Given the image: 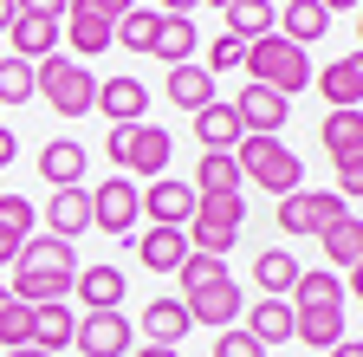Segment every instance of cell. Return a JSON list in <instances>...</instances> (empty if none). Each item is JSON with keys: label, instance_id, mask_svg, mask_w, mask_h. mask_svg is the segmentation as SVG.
Instances as JSON below:
<instances>
[{"label": "cell", "instance_id": "53", "mask_svg": "<svg viewBox=\"0 0 363 357\" xmlns=\"http://www.w3.org/2000/svg\"><path fill=\"white\" fill-rule=\"evenodd\" d=\"M7 299H13V292H7V286H0V305H7Z\"/></svg>", "mask_w": 363, "mask_h": 357}, {"label": "cell", "instance_id": "21", "mask_svg": "<svg viewBox=\"0 0 363 357\" xmlns=\"http://www.w3.org/2000/svg\"><path fill=\"white\" fill-rule=\"evenodd\" d=\"M162 92H169V104H182V111H201V104H214V78L189 59V65H169V84H162Z\"/></svg>", "mask_w": 363, "mask_h": 357}, {"label": "cell", "instance_id": "12", "mask_svg": "<svg viewBox=\"0 0 363 357\" xmlns=\"http://www.w3.org/2000/svg\"><path fill=\"white\" fill-rule=\"evenodd\" d=\"M325 26H331V13L318 7V0H286V7H279V20H272V33H279V39H292L298 53H305V46H318V39H325Z\"/></svg>", "mask_w": 363, "mask_h": 357}, {"label": "cell", "instance_id": "32", "mask_svg": "<svg viewBox=\"0 0 363 357\" xmlns=\"http://www.w3.org/2000/svg\"><path fill=\"white\" fill-rule=\"evenodd\" d=\"M195 46H201V39H195V20H162L150 53H156L162 65H189V59H195Z\"/></svg>", "mask_w": 363, "mask_h": 357}, {"label": "cell", "instance_id": "37", "mask_svg": "<svg viewBox=\"0 0 363 357\" xmlns=\"http://www.w3.org/2000/svg\"><path fill=\"white\" fill-rule=\"evenodd\" d=\"M175 280H182V299H189L195 286H208V280H227V260H214V253H189L175 266Z\"/></svg>", "mask_w": 363, "mask_h": 357}, {"label": "cell", "instance_id": "27", "mask_svg": "<svg viewBox=\"0 0 363 357\" xmlns=\"http://www.w3.org/2000/svg\"><path fill=\"white\" fill-rule=\"evenodd\" d=\"M247 338H253V344H286V338H292V305H286V299L247 305Z\"/></svg>", "mask_w": 363, "mask_h": 357}, {"label": "cell", "instance_id": "7", "mask_svg": "<svg viewBox=\"0 0 363 357\" xmlns=\"http://www.w3.org/2000/svg\"><path fill=\"white\" fill-rule=\"evenodd\" d=\"M130 344H136V325L123 319V305L84 312V319L72 325V351H84V357H130Z\"/></svg>", "mask_w": 363, "mask_h": 357}, {"label": "cell", "instance_id": "46", "mask_svg": "<svg viewBox=\"0 0 363 357\" xmlns=\"http://www.w3.org/2000/svg\"><path fill=\"white\" fill-rule=\"evenodd\" d=\"M195 7H201V0H162V20H189Z\"/></svg>", "mask_w": 363, "mask_h": 357}, {"label": "cell", "instance_id": "47", "mask_svg": "<svg viewBox=\"0 0 363 357\" xmlns=\"http://www.w3.org/2000/svg\"><path fill=\"white\" fill-rule=\"evenodd\" d=\"M13 260H20V241H13V234H0V266H13Z\"/></svg>", "mask_w": 363, "mask_h": 357}, {"label": "cell", "instance_id": "30", "mask_svg": "<svg viewBox=\"0 0 363 357\" xmlns=\"http://www.w3.org/2000/svg\"><path fill=\"white\" fill-rule=\"evenodd\" d=\"M156 26H162L156 7H130L123 20H111V46H123V53H150V46H156Z\"/></svg>", "mask_w": 363, "mask_h": 357}, {"label": "cell", "instance_id": "1", "mask_svg": "<svg viewBox=\"0 0 363 357\" xmlns=\"http://www.w3.org/2000/svg\"><path fill=\"white\" fill-rule=\"evenodd\" d=\"M72 273H78V253L72 241L59 234H39V241H20V260H13V299L20 305H59L72 292Z\"/></svg>", "mask_w": 363, "mask_h": 357}, {"label": "cell", "instance_id": "42", "mask_svg": "<svg viewBox=\"0 0 363 357\" xmlns=\"http://www.w3.org/2000/svg\"><path fill=\"white\" fill-rule=\"evenodd\" d=\"M337 163V195H350V208H357V195H363V156H331Z\"/></svg>", "mask_w": 363, "mask_h": 357}, {"label": "cell", "instance_id": "17", "mask_svg": "<svg viewBox=\"0 0 363 357\" xmlns=\"http://www.w3.org/2000/svg\"><path fill=\"white\" fill-rule=\"evenodd\" d=\"M7 39H13V59H52L59 53V20H39V13H20L13 26H7Z\"/></svg>", "mask_w": 363, "mask_h": 357}, {"label": "cell", "instance_id": "35", "mask_svg": "<svg viewBox=\"0 0 363 357\" xmlns=\"http://www.w3.org/2000/svg\"><path fill=\"white\" fill-rule=\"evenodd\" d=\"M325 150L331 156H363V111H331L325 117Z\"/></svg>", "mask_w": 363, "mask_h": 357}, {"label": "cell", "instance_id": "23", "mask_svg": "<svg viewBox=\"0 0 363 357\" xmlns=\"http://www.w3.org/2000/svg\"><path fill=\"white\" fill-rule=\"evenodd\" d=\"M195 137H201V150H234V143H240V117H234V104H227V98L201 104V111H195Z\"/></svg>", "mask_w": 363, "mask_h": 357}, {"label": "cell", "instance_id": "26", "mask_svg": "<svg viewBox=\"0 0 363 357\" xmlns=\"http://www.w3.org/2000/svg\"><path fill=\"white\" fill-rule=\"evenodd\" d=\"M195 195H240V169H234V150H208L195 163Z\"/></svg>", "mask_w": 363, "mask_h": 357}, {"label": "cell", "instance_id": "11", "mask_svg": "<svg viewBox=\"0 0 363 357\" xmlns=\"http://www.w3.org/2000/svg\"><path fill=\"white\" fill-rule=\"evenodd\" d=\"M234 117H240V137H279L292 104L279 92H266V84H247V92L234 98Z\"/></svg>", "mask_w": 363, "mask_h": 357}, {"label": "cell", "instance_id": "4", "mask_svg": "<svg viewBox=\"0 0 363 357\" xmlns=\"http://www.w3.org/2000/svg\"><path fill=\"white\" fill-rule=\"evenodd\" d=\"M33 98H45L59 117H84L91 98H98V78H91V65L52 53V59H39V65H33Z\"/></svg>", "mask_w": 363, "mask_h": 357}, {"label": "cell", "instance_id": "6", "mask_svg": "<svg viewBox=\"0 0 363 357\" xmlns=\"http://www.w3.org/2000/svg\"><path fill=\"white\" fill-rule=\"evenodd\" d=\"M344 214H357L344 195H331V189H292V195H279V228L286 234H325L331 221H344Z\"/></svg>", "mask_w": 363, "mask_h": 357}, {"label": "cell", "instance_id": "22", "mask_svg": "<svg viewBox=\"0 0 363 357\" xmlns=\"http://www.w3.org/2000/svg\"><path fill=\"white\" fill-rule=\"evenodd\" d=\"M65 46L84 53V59H91V53H111V20H98L84 0H72V13H65Z\"/></svg>", "mask_w": 363, "mask_h": 357}, {"label": "cell", "instance_id": "13", "mask_svg": "<svg viewBox=\"0 0 363 357\" xmlns=\"http://www.w3.org/2000/svg\"><path fill=\"white\" fill-rule=\"evenodd\" d=\"M143 104L150 92L136 78H98V98H91V111H104L111 123H143Z\"/></svg>", "mask_w": 363, "mask_h": 357}, {"label": "cell", "instance_id": "43", "mask_svg": "<svg viewBox=\"0 0 363 357\" xmlns=\"http://www.w3.org/2000/svg\"><path fill=\"white\" fill-rule=\"evenodd\" d=\"M20 13H39V20H65L72 0H20Z\"/></svg>", "mask_w": 363, "mask_h": 357}, {"label": "cell", "instance_id": "15", "mask_svg": "<svg viewBox=\"0 0 363 357\" xmlns=\"http://www.w3.org/2000/svg\"><path fill=\"white\" fill-rule=\"evenodd\" d=\"M318 92L331 98V111H357V98H363V59L357 53L331 59L325 72H318Z\"/></svg>", "mask_w": 363, "mask_h": 357}, {"label": "cell", "instance_id": "18", "mask_svg": "<svg viewBox=\"0 0 363 357\" xmlns=\"http://www.w3.org/2000/svg\"><path fill=\"white\" fill-rule=\"evenodd\" d=\"M84 228H91V195H84V189H52V202H45V234L72 241V234H84Z\"/></svg>", "mask_w": 363, "mask_h": 357}, {"label": "cell", "instance_id": "41", "mask_svg": "<svg viewBox=\"0 0 363 357\" xmlns=\"http://www.w3.org/2000/svg\"><path fill=\"white\" fill-rule=\"evenodd\" d=\"M214 357H266V344H253L240 325H227V331L214 338Z\"/></svg>", "mask_w": 363, "mask_h": 357}, {"label": "cell", "instance_id": "20", "mask_svg": "<svg viewBox=\"0 0 363 357\" xmlns=\"http://www.w3.org/2000/svg\"><path fill=\"white\" fill-rule=\"evenodd\" d=\"M189 331H195V325H189V312H182V299H150V305H143V338H150V344H169V351H175Z\"/></svg>", "mask_w": 363, "mask_h": 357}, {"label": "cell", "instance_id": "44", "mask_svg": "<svg viewBox=\"0 0 363 357\" xmlns=\"http://www.w3.org/2000/svg\"><path fill=\"white\" fill-rule=\"evenodd\" d=\"M84 7H91V13H98V20H123V13L136 7V0H84Z\"/></svg>", "mask_w": 363, "mask_h": 357}, {"label": "cell", "instance_id": "48", "mask_svg": "<svg viewBox=\"0 0 363 357\" xmlns=\"http://www.w3.org/2000/svg\"><path fill=\"white\" fill-rule=\"evenodd\" d=\"M331 357H363V344H357V338H337V344H331Z\"/></svg>", "mask_w": 363, "mask_h": 357}, {"label": "cell", "instance_id": "3", "mask_svg": "<svg viewBox=\"0 0 363 357\" xmlns=\"http://www.w3.org/2000/svg\"><path fill=\"white\" fill-rule=\"evenodd\" d=\"M104 150H111V163H117V175H156L169 169V156H175V143H169V130L162 123H111V137H104Z\"/></svg>", "mask_w": 363, "mask_h": 357}, {"label": "cell", "instance_id": "34", "mask_svg": "<svg viewBox=\"0 0 363 357\" xmlns=\"http://www.w3.org/2000/svg\"><path fill=\"white\" fill-rule=\"evenodd\" d=\"M201 228H227V234H240V221H247V202L240 195H195V214Z\"/></svg>", "mask_w": 363, "mask_h": 357}, {"label": "cell", "instance_id": "5", "mask_svg": "<svg viewBox=\"0 0 363 357\" xmlns=\"http://www.w3.org/2000/svg\"><path fill=\"white\" fill-rule=\"evenodd\" d=\"M234 169L247 182H259L266 195H292L298 189V150L286 137H240L234 143Z\"/></svg>", "mask_w": 363, "mask_h": 357}, {"label": "cell", "instance_id": "54", "mask_svg": "<svg viewBox=\"0 0 363 357\" xmlns=\"http://www.w3.org/2000/svg\"><path fill=\"white\" fill-rule=\"evenodd\" d=\"M214 7H227V0H214Z\"/></svg>", "mask_w": 363, "mask_h": 357}, {"label": "cell", "instance_id": "39", "mask_svg": "<svg viewBox=\"0 0 363 357\" xmlns=\"http://www.w3.org/2000/svg\"><path fill=\"white\" fill-rule=\"evenodd\" d=\"M0 344H33V305H20V299H7L0 305Z\"/></svg>", "mask_w": 363, "mask_h": 357}, {"label": "cell", "instance_id": "33", "mask_svg": "<svg viewBox=\"0 0 363 357\" xmlns=\"http://www.w3.org/2000/svg\"><path fill=\"white\" fill-rule=\"evenodd\" d=\"M292 280H298V260H292V253H253V286H259L266 299L292 292Z\"/></svg>", "mask_w": 363, "mask_h": 357}, {"label": "cell", "instance_id": "16", "mask_svg": "<svg viewBox=\"0 0 363 357\" xmlns=\"http://www.w3.org/2000/svg\"><path fill=\"white\" fill-rule=\"evenodd\" d=\"M292 338L311 344V351H331L344 338V305H305V312H292Z\"/></svg>", "mask_w": 363, "mask_h": 357}, {"label": "cell", "instance_id": "28", "mask_svg": "<svg viewBox=\"0 0 363 357\" xmlns=\"http://www.w3.org/2000/svg\"><path fill=\"white\" fill-rule=\"evenodd\" d=\"M72 325H78V319H72L65 299H59V305H33V344H39V351H52V357L72 351Z\"/></svg>", "mask_w": 363, "mask_h": 357}, {"label": "cell", "instance_id": "25", "mask_svg": "<svg viewBox=\"0 0 363 357\" xmlns=\"http://www.w3.org/2000/svg\"><path fill=\"white\" fill-rule=\"evenodd\" d=\"M272 20H279V7H272V0H227V33H234L240 46L266 39V33H272Z\"/></svg>", "mask_w": 363, "mask_h": 357}, {"label": "cell", "instance_id": "36", "mask_svg": "<svg viewBox=\"0 0 363 357\" xmlns=\"http://www.w3.org/2000/svg\"><path fill=\"white\" fill-rule=\"evenodd\" d=\"M39 228V208L26 195H0V234H13V241H33Z\"/></svg>", "mask_w": 363, "mask_h": 357}, {"label": "cell", "instance_id": "45", "mask_svg": "<svg viewBox=\"0 0 363 357\" xmlns=\"http://www.w3.org/2000/svg\"><path fill=\"white\" fill-rule=\"evenodd\" d=\"M13 156H20V137H13V130H7V123H0V169H7Z\"/></svg>", "mask_w": 363, "mask_h": 357}, {"label": "cell", "instance_id": "19", "mask_svg": "<svg viewBox=\"0 0 363 357\" xmlns=\"http://www.w3.org/2000/svg\"><path fill=\"white\" fill-rule=\"evenodd\" d=\"M84 163H91V156H84L72 137H59V143L39 150V175H45L52 189H78V182H84Z\"/></svg>", "mask_w": 363, "mask_h": 357}, {"label": "cell", "instance_id": "50", "mask_svg": "<svg viewBox=\"0 0 363 357\" xmlns=\"http://www.w3.org/2000/svg\"><path fill=\"white\" fill-rule=\"evenodd\" d=\"M325 13H357V0H318Z\"/></svg>", "mask_w": 363, "mask_h": 357}, {"label": "cell", "instance_id": "9", "mask_svg": "<svg viewBox=\"0 0 363 357\" xmlns=\"http://www.w3.org/2000/svg\"><path fill=\"white\" fill-rule=\"evenodd\" d=\"M182 312H189V325H214V331H227V325L247 312V299H240L234 280H208V286H195L189 299H182Z\"/></svg>", "mask_w": 363, "mask_h": 357}, {"label": "cell", "instance_id": "38", "mask_svg": "<svg viewBox=\"0 0 363 357\" xmlns=\"http://www.w3.org/2000/svg\"><path fill=\"white\" fill-rule=\"evenodd\" d=\"M33 98V65L26 59H0V104H26Z\"/></svg>", "mask_w": 363, "mask_h": 357}, {"label": "cell", "instance_id": "31", "mask_svg": "<svg viewBox=\"0 0 363 357\" xmlns=\"http://www.w3.org/2000/svg\"><path fill=\"white\" fill-rule=\"evenodd\" d=\"M305 305H344V273H331V266L298 273L292 280V312H305Z\"/></svg>", "mask_w": 363, "mask_h": 357}, {"label": "cell", "instance_id": "29", "mask_svg": "<svg viewBox=\"0 0 363 357\" xmlns=\"http://www.w3.org/2000/svg\"><path fill=\"white\" fill-rule=\"evenodd\" d=\"M136 253H143V266H150V273H175V266L189 260V234H182V228H150Z\"/></svg>", "mask_w": 363, "mask_h": 357}, {"label": "cell", "instance_id": "14", "mask_svg": "<svg viewBox=\"0 0 363 357\" xmlns=\"http://www.w3.org/2000/svg\"><path fill=\"white\" fill-rule=\"evenodd\" d=\"M72 292H78L84 312H111V305H123V273H117V266H78Z\"/></svg>", "mask_w": 363, "mask_h": 357}, {"label": "cell", "instance_id": "24", "mask_svg": "<svg viewBox=\"0 0 363 357\" xmlns=\"http://www.w3.org/2000/svg\"><path fill=\"white\" fill-rule=\"evenodd\" d=\"M318 241H325V260H331V273H344V266L357 273V260H363V221H357V214L331 221V228L318 234Z\"/></svg>", "mask_w": 363, "mask_h": 357}, {"label": "cell", "instance_id": "52", "mask_svg": "<svg viewBox=\"0 0 363 357\" xmlns=\"http://www.w3.org/2000/svg\"><path fill=\"white\" fill-rule=\"evenodd\" d=\"M143 357H175V351L169 344H143Z\"/></svg>", "mask_w": 363, "mask_h": 357}, {"label": "cell", "instance_id": "51", "mask_svg": "<svg viewBox=\"0 0 363 357\" xmlns=\"http://www.w3.org/2000/svg\"><path fill=\"white\" fill-rule=\"evenodd\" d=\"M7 357H52V351H39V344H13Z\"/></svg>", "mask_w": 363, "mask_h": 357}, {"label": "cell", "instance_id": "10", "mask_svg": "<svg viewBox=\"0 0 363 357\" xmlns=\"http://www.w3.org/2000/svg\"><path fill=\"white\" fill-rule=\"evenodd\" d=\"M136 214H150V228H189L195 189H189V182H169V175H156V182L136 195Z\"/></svg>", "mask_w": 363, "mask_h": 357}, {"label": "cell", "instance_id": "8", "mask_svg": "<svg viewBox=\"0 0 363 357\" xmlns=\"http://www.w3.org/2000/svg\"><path fill=\"white\" fill-rule=\"evenodd\" d=\"M91 195V228H104V234H117V241H130V228H136V189L130 175H104L98 189H84Z\"/></svg>", "mask_w": 363, "mask_h": 357}, {"label": "cell", "instance_id": "49", "mask_svg": "<svg viewBox=\"0 0 363 357\" xmlns=\"http://www.w3.org/2000/svg\"><path fill=\"white\" fill-rule=\"evenodd\" d=\"M13 20H20V0H0V33H7Z\"/></svg>", "mask_w": 363, "mask_h": 357}, {"label": "cell", "instance_id": "40", "mask_svg": "<svg viewBox=\"0 0 363 357\" xmlns=\"http://www.w3.org/2000/svg\"><path fill=\"white\" fill-rule=\"evenodd\" d=\"M240 53H247L240 39H234V33H220V39H208V65H201V72H208V78H214V72H234Z\"/></svg>", "mask_w": 363, "mask_h": 357}, {"label": "cell", "instance_id": "2", "mask_svg": "<svg viewBox=\"0 0 363 357\" xmlns=\"http://www.w3.org/2000/svg\"><path fill=\"white\" fill-rule=\"evenodd\" d=\"M240 65H247V84H266V92H279L286 104L311 84V59L292 46V39H279V33H266V39H253V46L240 53Z\"/></svg>", "mask_w": 363, "mask_h": 357}]
</instances>
